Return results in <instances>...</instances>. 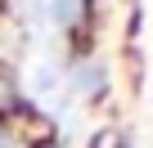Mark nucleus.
Segmentation results:
<instances>
[{"label":"nucleus","instance_id":"1","mask_svg":"<svg viewBox=\"0 0 153 148\" xmlns=\"http://www.w3.org/2000/svg\"><path fill=\"white\" fill-rule=\"evenodd\" d=\"M72 81H76V90H81V94H99V90H104V72H99L95 63H81Z\"/></svg>","mask_w":153,"mask_h":148},{"label":"nucleus","instance_id":"2","mask_svg":"<svg viewBox=\"0 0 153 148\" xmlns=\"http://www.w3.org/2000/svg\"><path fill=\"white\" fill-rule=\"evenodd\" d=\"M32 85H36V94H54V67H36Z\"/></svg>","mask_w":153,"mask_h":148},{"label":"nucleus","instance_id":"3","mask_svg":"<svg viewBox=\"0 0 153 148\" xmlns=\"http://www.w3.org/2000/svg\"><path fill=\"white\" fill-rule=\"evenodd\" d=\"M45 14H50V18H54L59 27H63V23H72V0H54V5H50Z\"/></svg>","mask_w":153,"mask_h":148}]
</instances>
